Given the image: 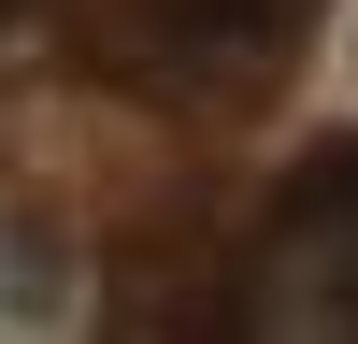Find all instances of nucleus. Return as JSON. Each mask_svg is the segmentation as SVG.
<instances>
[{"label":"nucleus","mask_w":358,"mask_h":344,"mask_svg":"<svg viewBox=\"0 0 358 344\" xmlns=\"http://www.w3.org/2000/svg\"><path fill=\"white\" fill-rule=\"evenodd\" d=\"M229 344H358V143L301 172V201L273 215V244L244 258Z\"/></svg>","instance_id":"nucleus-1"},{"label":"nucleus","mask_w":358,"mask_h":344,"mask_svg":"<svg viewBox=\"0 0 358 344\" xmlns=\"http://www.w3.org/2000/svg\"><path fill=\"white\" fill-rule=\"evenodd\" d=\"M0 315H57V229L0 215Z\"/></svg>","instance_id":"nucleus-2"}]
</instances>
